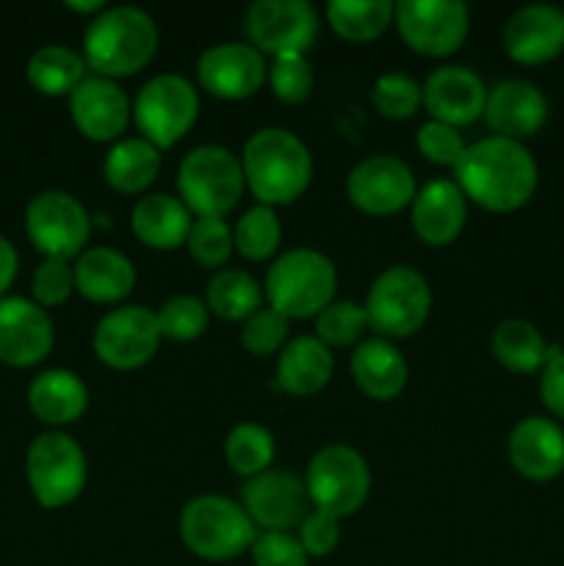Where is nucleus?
I'll return each mask as SVG.
<instances>
[{"instance_id":"obj_1","label":"nucleus","mask_w":564,"mask_h":566,"mask_svg":"<svg viewBox=\"0 0 564 566\" xmlns=\"http://www.w3.org/2000/svg\"><path fill=\"white\" fill-rule=\"evenodd\" d=\"M459 191L490 213H514L531 202L540 166L523 142L487 136L470 144L453 166Z\"/></svg>"},{"instance_id":"obj_2","label":"nucleus","mask_w":564,"mask_h":566,"mask_svg":"<svg viewBox=\"0 0 564 566\" xmlns=\"http://www.w3.org/2000/svg\"><path fill=\"white\" fill-rule=\"evenodd\" d=\"M243 180L260 205H291L313 180V158L299 136L285 127H263L243 144Z\"/></svg>"},{"instance_id":"obj_3","label":"nucleus","mask_w":564,"mask_h":566,"mask_svg":"<svg viewBox=\"0 0 564 566\" xmlns=\"http://www.w3.org/2000/svg\"><path fill=\"white\" fill-rule=\"evenodd\" d=\"M158 53V28L136 6H114L88 22L83 33V61L100 77H130Z\"/></svg>"},{"instance_id":"obj_4","label":"nucleus","mask_w":564,"mask_h":566,"mask_svg":"<svg viewBox=\"0 0 564 566\" xmlns=\"http://www.w3.org/2000/svg\"><path fill=\"white\" fill-rule=\"evenodd\" d=\"M263 287L269 307L282 318H313L335 298L337 271L315 249H291L269 265Z\"/></svg>"},{"instance_id":"obj_5","label":"nucleus","mask_w":564,"mask_h":566,"mask_svg":"<svg viewBox=\"0 0 564 566\" xmlns=\"http://www.w3.org/2000/svg\"><path fill=\"white\" fill-rule=\"evenodd\" d=\"M243 186L241 158L219 144L191 149L177 169L180 202L197 219H224L241 202Z\"/></svg>"},{"instance_id":"obj_6","label":"nucleus","mask_w":564,"mask_h":566,"mask_svg":"<svg viewBox=\"0 0 564 566\" xmlns=\"http://www.w3.org/2000/svg\"><path fill=\"white\" fill-rule=\"evenodd\" d=\"M254 523L241 503L224 495H199L180 514V539L202 562H232L252 547Z\"/></svg>"},{"instance_id":"obj_7","label":"nucleus","mask_w":564,"mask_h":566,"mask_svg":"<svg viewBox=\"0 0 564 566\" xmlns=\"http://www.w3.org/2000/svg\"><path fill=\"white\" fill-rule=\"evenodd\" d=\"M431 310V287L420 271L390 265L370 285L365 298L368 326L385 340H401L426 324Z\"/></svg>"},{"instance_id":"obj_8","label":"nucleus","mask_w":564,"mask_h":566,"mask_svg":"<svg viewBox=\"0 0 564 566\" xmlns=\"http://www.w3.org/2000/svg\"><path fill=\"white\" fill-rule=\"evenodd\" d=\"M304 486L315 512L343 520L357 514L368 501L370 470L354 448L326 446L310 459Z\"/></svg>"},{"instance_id":"obj_9","label":"nucleus","mask_w":564,"mask_h":566,"mask_svg":"<svg viewBox=\"0 0 564 566\" xmlns=\"http://www.w3.org/2000/svg\"><path fill=\"white\" fill-rule=\"evenodd\" d=\"M25 473L39 506H70L86 486V453L64 431H44L28 448Z\"/></svg>"},{"instance_id":"obj_10","label":"nucleus","mask_w":564,"mask_h":566,"mask_svg":"<svg viewBox=\"0 0 564 566\" xmlns=\"http://www.w3.org/2000/svg\"><path fill=\"white\" fill-rule=\"evenodd\" d=\"M199 116V94L182 75H155L133 99V119L155 149L175 147Z\"/></svg>"},{"instance_id":"obj_11","label":"nucleus","mask_w":564,"mask_h":566,"mask_svg":"<svg viewBox=\"0 0 564 566\" xmlns=\"http://www.w3.org/2000/svg\"><path fill=\"white\" fill-rule=\"evenodd\" d=\"M25 232L33 247L44 258L66 260L81 258L88 235H92V216L81 199L66 191H42L28 202Z\"/></svg>"},{"instance_id":"obj_12","label":"nucleus","mask_w":564,"mask_h":566,"mask_svg":"<svg viewBox=\"0 0 564 566\" xmlns=\"http://www.w3.org/2000/svg\"><path fill=\"white\" fill-rule=\"evenodd\" d=\"M398 36L420 55L457 53L470 31V11L462 0H401L396 3Z\"/></svg>"},{"instance_id":"obj_13","label":"nucleus","mask_w":564,"mask_h":566,"mask_svg":"<svg viewBox=\"0 0 564 566\" xmlns=\"http://www.w3.org/2000/svg\"><path fill=\"white\" fill-rule=\"evenodd\" d=\"M158 318L142 304L111 310L94 329V354L114 370H136L155 357L160 346Z\"/></svg>"},{"instance_id":"obj_14","label":"nucleus","mask_w":564,"mask_h":566,"mask_svg":"<svg viewBox=\"0 0 564 566\" xmlns=\"http://www.w3.org/2000/svg\"><path fill=\"white\" fill-rule=\"evenodd\" d=\"M247 36L258 53H307L318 36V14L307 0H258L247 11Z\"/></svg>"},{"instance_id":"obj_15","label":"nucleus","mask_w":564,"mask_h":566,"mask_svg":"<svg viewBox=\"0 0 564 566\" xmlns=\"http://www.w3.org/2000/svg\"><path fill=\"white\" fill-rule=\"evenodd\" d=\"M241 506L263 531H291L302 525V520L313 512L307 486L299 475L288 470H265V473L247 479L241 490Z\"/></svg>"},{"instance_id":"obj_16","label":"nucleus","mask_w":564,"mask_h":566,"mask_svg":"<svg viewBox=\"0 0 564 566\" xmlns=\"http://www.w3.org/2000/svg\"><path fill=\"white\" fill-rule=\"evenodd\" d=\"M348 199L357 210L368 216H390L412 205L415 175L401 158L374 155L357 164L346 182Z\"/></svg>"},{"instance_id":"obj_17","label":"nucleus","mask_w":564,"mask_h":566,"mask_svg":"<svg viewBox=\"0 0 564 566\" xmlns=\"http://www.w3.org/2000/svg\"><path fill=\"white\" fill-rule=\"evenodd\" d=\"M55 340L48 310L22 296H0V363L28 368L42 363Z\"/></svg>"},{"instance_id":"obj_18","label":"nucleus","mask_w":564,"mask_h":566,"mask_svg":"<svg viewBox=\"0 0 564 566\" xmlns=\"http://www.w3.org/2000/svg\"><path fill=\"white\" fill-rule=\"evenodd\" d=\"M197 81L219 99H247L263 86L265 61L252 44L224 42L205 50L197 61Z\"/></svg>"},{"instance_id":"obj_19","label":"nucleus","mask_w":564,"mask_h":566,"mask_svg":"<svg viewBox=\"0 0 564 566\" xmlns=\"http://www.w3.org/2000/svg\"><path fill=\"white\" fill-rule=\"evenodd\" d=\"M503 50L512 61L540 66L562 55L564 9L551 3H531L514 11L503 25Z\"/></svg>"},{"instance_id":"obj_20","label":"nucleus","mask_w":564,"mask_h":566,"mask_svg":"<svg viewBox=\"0 0 564 566\" xmlns=\"http://www.w3.org/2000/svg\"><path fill=\"white\" fill-rule=\"evenodd\" d=\"M506 453L514 473L525 481L545 484L558 479L564 473V429L556 420L529 415L509 431Z\"/></svg>"},{"instance_id":"obj_21","label":"nucleus","mask_w":564,"mask_h":566,"mask_svg":"<svg viewBox=\"0 0 564 566\" xmlns=\"http://www.w3.org/2000/svg\"><path fill=\"white\" fill-rule=\"evenodd\" d=\"M547 97L523 77H509L487 92L484 122L495 136L523 142L536 136L547 122Z\"/></svg>"},{"instance_id":"obj_22","label":"nucleus","mask_w":564,"mask_h":566,"mask_svg":"<svg viewBox=\"0 0 564 566\" xmlns=\"http://www.w3.org/2000/svg\"><path fill=\"white\" fill-rule=\"evenodd\" d=\"M70 114L77 130L92 142H116L133 116L125 88L108 77L92 75L70 94Z\"/></svg>"},{"instance_id":"obj_23","label":"nucleus","mask_w":564,"mask_h":566,"mask_svg":"<svg viewBox=\"0 0 564 566\" xmlns=\"http://www.w3.org/2000/svg\"><path fill=\"white\" fill-rule=\"evenodd\" d=\"M487 86L473 70L464 66H440L424 83V108L431 119L451 127L473 125L484 116Z\"/></svg>"},{"instance_id":"obj_24","label":"nucleus","mask_w":564,"mask_h":566,"mask_svg":"<svg viewBox=\"0 0 564 566\" xmlns=\"http://www.w3.org/2000/svg\"><path fill=\"white\" fill-rule=\"evenodd\" d=\"M468 216V199L453 180H431L412 199V230L426 247L457 241Z\"/></svg>"},{"instance_id":"obj_25","label":"nucleus","mask_w":564,"mask_h":566,"mask_svg":"<svg viewBox=\"0 0 564 566\" xmlns=\"http://www.w3.org/2000/svg\"><path fill=\"white\" fill-rule=\"evenodd\" d=\"M72 271H75V291L94 304L122 302L136 285V269L116 249H83Z\"/></svg>"},{"instance_id":"obj_26","label":"nucleus","mask_w":564,"mask_h":566,"mask_svg":"<svg viewBox=\"0 0 564 566\" xmlns=\"http://www.w3.org/2000/svg\"><path fill=\"white\" fill-rule=\"evenodd\" d=\"M352 376L359 390L374 401H393L407 387V359L385 337L359 343L352 354Z\"/></svg>"},{"instance_id":"obj_27","label":"nucleus","mask_w":564,"mask_h":566,"mask_svg":"<svg viewBox=\"0 0 564 566\" xmlns=\"http://www.w3.org/2000/svg\"><path fill=\"white\" fill-rule=\"evenodd\" d=\"M335 370L332 352L313 335H302L285 343L276 359V385L288 396L307 398L324 390Z\"/></svg>"},{"instance_id":"obj_28","label":"nucleus","mask_w":564,"mask_h":566,"mask_svg":"<svg viewBox=\"0 0 564 566\" xmlns=\"http://www.w3.org/2000/svg\"><path fill=\"white\" fill-rule=\"evenodd\" d=\"M28 407L42 423L70 426L88 409V387L72 370H42L28 387Z\"/></svg>"},{"instance_id":"obj_29","label":"nucleus","mask_w":564,"mask_h":566,"mask_svg":"<svg viewBox=\"0 0 564 566\" xmlns=\"http://www.w3.org/2000/svg\"><path fill=\"white\" fill-rule=\"evenodd\" d=\"M133 232L138 241L149 249H169L186 247L188 232L194 227V216L180 199L169 197V193H149L136 202L130 213Z\"/></svg>"},{"instance_id":"obj_30","label":"nucleus","mask_w":564,"mask_h":566,"mask_svg":"<svg viewBox=\"0 0 564 566\" xmlns=\"http://www.w3.org/2000/svg\"><path fill=\"white\" fill-rule=\"evenodd\" d=\"M160 171V149L147 138H122L105 155L103 177L114 191L142 193L155 182Z\"/></svg>"},{"instance_id":"obj_31","label":"nucleus","mask_w":564,"mask_h":566,"mask_svg":"<svg viewBox=\"0 0 564 566\" xmlns=\"http://www.w3.org/2000/svg\"><path fill=\"white\" fill-rule=\"evenodd\" d=\"M86 70L83 55L66 44H44V48L33 50L25 66L31 86L48 97L75 92L86 81Z\"/></svg>"},{"instance_id":"obj_32","label":"nucleus","mask_w":564,"mask_h":566,"mask_svg":"<svg viewBox=\"0 0 564 566\" xmlns=\"http://www.w3.org/2000/svg\"><path fill=\"white\" fill-rule=\"evenodd\" d=\"M547 348L542 332L523 318L501 321L492 332V354L512 374H540L545 368Z\"/></svg>"},{"instance_id":"obj_33","label":"nucleus","mask_w":564,"mask_h":566,"mask_svg":"<svg viewBox=\"0 0 564 566\" xmlns=\"http://www.w3.org/2000/svg\"><path fill=\"white\" fill-rule=\"evenodd\" d=\"M330 28L341 39L365 44L379 39L396 20V6L390 0H332L326 6Z\"/></svg>"},{"instance_id":"obj_34","label":"nucleus","mask_w":564,"mask_h":566,"mask_svg":"<svg viewBox=\"0 0 564 566\" xmlns=\"http://www.w3.org/2000/svg\"><path fill=\"white\" fill-rule=\"evenodd\" d=\"M205 304H208L210 313L224 321H247L263 304V291H260L258 280L247 271L224 269L208 282Z\"/></svg>"},{"instance_id":"obj_35","label":"nucleus","mask_w":564,"mask_h":566,"mask_svg":"<svg viewBox=\"0 0 564 566\" xmlns=\"http://www.w3.org/2000/svg\"><path fill=\"white\" fill-rule=\"evenodd\" d=\"M224 457L232 473L254 479V475L265 473L269 464L274 462V437L258 423H238L227 434Z\"/></svg>"},{"instance_id":"obj_36","label":"nucleus","mask_w":564,"mask_h":566,"mask_svg":"<svg viewBox=\"0 0 564 566\" xmlns=\"http://www.w3.org/2000/svg\"><path fill=\"white\" fill-rule=\"evenodd\" d=\"M232 241H236V252L241 258L254 260V263L269 260L280 249L282 241V227L280 219H276V210L260 202L249 208L238 219V224L232 227Z\"/></svg>"},{"instance_id":"obj_37","label":"nucleus","mask_w":564,"mask_h":566,"mask_svg":"<svg viewBox=\"0 0 564 566\" xmlns=\"http://www.w3.org/2000/svg\"><path fill=\"white\" fill-rule=\"evenodd\" d=\"M370 103L385 119H409L424 105V86L404 72H385L370 88Z\"/></svg>"},{"instance_id":"obj_38","label":"nucleus","mask_w":564,"mask_h":566,"mask_svg":"<svg viewBox=\"0 0 564 566\" xmlns=\"http://www.w3.org/2000/svg\"><path fill=\"white\" fill-rule=\"evenodd\" d=\"M368 329L365 307L354 302H332L330 307L315 315V337L326 348H348Z\"/></svg>"},{"instance_id":"obj_39","label":"nucleus","mask_w":564,"mask_h":566,"mask_svg":"<svg viewBox=\"0 0 564 566\" xmlns=\"http://www.w3.org/2000/svg\"><path fill=\"white\" fill-rule=\"evenodd\" d=\"M155 318H158L160 337L188 343L197 340V337H202L208 332L210 310L197 296H175L155 313Z\"/></svg>"},{"instance_id":"obj_40","label":"nucleus","mask_w":564,"mask_h":566,"mask_svg":"<svg viewBox=\"0 0 564 566\" xmlns=\"http://www.w3.org/2000/svg\"><path fill=\"white\" fill-rule=\"evenodd\" d=\"M188 252L205 269H219L236 252L232 227L224 219H197L186 241Z\"/></svg>"},{"instance_id":"obj_41","label":"nucleus","mask_w":564,"mask_h":566,"mask_svg":"<svg viewBox=\"0 0 564 566\" xmlns=\"http://www.w3.org/2000/svg\"><path fill=\"white\" fill-rule=\"evenodd\" d=\"M269 81L276 99L288 105H299L313 92L315 75L313 66H310V61L302 53H285L276 55L274 64H271Z\"/></svg>"},{"instance_id":"obj_42","label":"nucleus","mask_w":564,"mask_h":566,"mask_svg":"<svg viewBox=\"0 0 564 566\" xmlns=\"http://www.w3.org/2000/svg\"><path fill=\"white\" fill-rule=\"evenodd\" d=\"M288 340V318L274 313L271 307H260L252 318L243 321L241 343L254 357H269L285 348Z\"/></svg>"},{"instance_id":"obj_43","label":"nucleus","mask_w":564,"mask_h":566,"mask_svg":"<svg viewBox=\"0 0 564 566\" xmlns=\"http://www.w3.org/2000/svg\"><path fill=\"white\" fill-rule=\"evenodd\" d=\"M31 291L39 307H59L75 291V271L66 260L44 258L33 271Z\"/></svg>"},{"instance_id":"obj_44","label":"nucleus","mask_w":564,"mask_h":566,"mask_svg":"<svg viewBox=\"0 0 564 566\" xmlns=\"http://www.w3.org/2000/svg\"><path fill=\"white\" fill-rule=\"evenodd\" d=\"M252 564L254 566H307L310 556L304 553L299 536L291 531H263L254 536L252 547Z\"/></svg>"},{"instance_id":"obj_45","label":"nucleus","mask_w":564,"mask_h":566,"mask_svg":"<svg viewBox=\"0 0 564 566\" xmlns=\"http://www.w3.org/2000/svg\"><path fill=\"white\" fill-rule=\"evenodd\" d=\"M415 144H418L420 155H424L429 164L437 166H457L459 158L464 155L468 144H464L462 133L451 125H442V122H426L424 127L415 136Z\"/></svg>"},{"instance_id":"obj_46","label":"nucleus","mask_w":564,"mask_h":566,"mask_svg":"<svg viewBox=\"0 0 564 566\" xmlns=\"http://www.w3.org/2000/svg\"><path fill=\"white\" fill-rule=\"evenodd\" d=\"M299 542L310 558H324L341 542V520L324 512H310L299 525Z\"/></svg>"},{"instance_id":"obj_47","label":"nucleus","mask_w":564,"mask_h":566,"mask_svg":"<svg viewBox=\"0 0 564 566\" xmlns=\"http://www.w3.org/2000/svg\"><path fill=\"white\" fill-rule=\"evenodd\" d=\"M540 398L553 418L564 420V348H547L545 368L540 370Z\"/></svg>"},{"instance_id":"obj_48","label":"nucleus","mask_w":564,"mask_h":566,"mask_svg":"<svg viewBox=\"0 0 564 566\" xmlns=\"http://www.w3.org/2000/svg\"><path fill=\"white\" fill-rule=\"evenodd\" d=\"M17 265H20V258H17V249L9 238L0 235V296H6V291L11 287L17 276Z\"/></svg>"},{"instance_id":"obj_49","label":"nucleus","mask_w":564,"mask_h":566,"mask_svg":"<svg viewBox=\"0 0 564 566\" xmlns=\"http://www.w3.org/2000/svg\"><path fill=\"white\" fill-rule=\"evenodd\" d=\"M66 6H70L72 11H81V14H94V17H97L100 11L108 9L103 0H86V3H77V0H66Z\"/></svg>"}]
</instances>
